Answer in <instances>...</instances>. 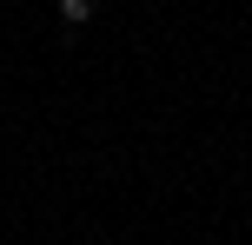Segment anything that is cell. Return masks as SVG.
<instances>
[{
  "mask_svg": "<svg viewBox=\"0 0 252 245\" xmlns=\"http://www.w3.org/2000/svg\"><path fill=\"white\" fill-rule=\"evenodd\" d=\"M93 13H100V0H60V20L66 27H87Z\"/></svg>",
  "mask_w": 252,
  "mask_h": 245,
  "instance_id": "6da1fadb",
  "label": "cell"
}]
</instances>
